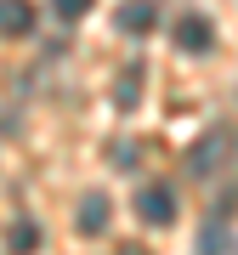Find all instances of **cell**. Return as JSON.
Wrapping results in <instances>:
<instances>
[{
	"label": "cell",
	"mask_w": 238,
	"mask_h": 255,
	"mask_svg": "<svg viewBox=\"0 0 238 255\" xmlns=\"http://www.w3.org/2000/svg\"><path fill=\"white\" fill-rule=\"evenodd\" d=\"M136 216L147 221V227H170V221H176V193L159 187V182L142 187V193H136Z\"/></svg>",
	"instance_id": "cell-1"
},
{
	"label": "cell",
	"mask_w": 238,
	"mask_h": 255,
	"mask_svg": "<svg viewBox=\"0 0 238 255\" xmlns=\"http://www.w3.org/2000/svg\"><path fill=\"white\" fill-rule=\"evenodd\" d=\"M176 46H182L187 57H204V51L216 46V23H210V17H199V11H187V17L176 23Z\"/></svg>",
	"instance_id": "cell-2"
},
{
	"label": "cell",
	"mask_w": 238,
	"mask_h": 255,
	"mask_svg": "<svg viewBox=\"0 0 238 255\" xmlns=\"http://www.w3.org/2000/svg\"><path fill=\"white\" fill-rule=\"evenodd\" d=\"M227 147H233V136H227V130H210V136L193 147V159H187V164H193V176H210L216 164L227 159Z\"/></svg>",
	"instance_id": "cell-3"
},
{
	"label": "cell",
	"mask_w": 238,
	"mask_h": 255,
	"mask_svg": "<svg viewBox=\"0 0 238 255\" xmlns=\"http://www.w3.org/2000/svg\"><path fill=\"white\" fill-rule=\"evenodd\" d=\"M108 221H114L108 193H85V199H80V233H85V238H97V233H108Z\"/></svg>",
	"instance_id": "cell-4"
},
{
	"label": "cell",
	"mask_w": 238,
	"mask_h": 255,
	"mask_svg": "<svg viewBox=\"0 0 238 255\" xmlns=\"http://www.w3.org/2000/svg\"><path fill=\"white\" fill-rule=\"evenodd\" d=\"M153 23H159L153 0H125V6H119V28H125V34H153Z\"/></svg>",
	"instance_id": "cell-5"
},
{
	"label": "cell",
	"mask_w": 238,
	"mask_h": 255,
	"mask_svg": "<svg viewBox=\"0 0 238 255\" xmlns=\"http://www.w3.org/2000/svg\"><path fill=\"white\" fill-rule=\"evenodd\" d=\"M28 28H34V6H28V0H0V34L23 40Z\"/></svg>",
	"instance_id": "cell-6"
},
{
	"label": "cell",
	"mask_w": 238,
	"mask_h": 255,
	"mask_svg": "<svg viewBox=\"0 0 238 255\" xmlns=\"http://www.w3.org/2000/svg\"><path fill=\"white\" fill-rule=\"evenodd\" d=\"M6 250H11V255H34V250H40V227H34V221H11Z\"/></svg>",
	"instance_id": "cell-7"
},
{
	"label": "cell",
	"mask_w": 238,
	"mask_h": 255,
	"mask_svg": "<svg viewBox=\"0 0 238 255\" xmlns=\"http://www.w3.org/2000/svg\"><path fill=\"white\" fill-rule=\"evenodd\" d=\"M136 97H142V68L130 63L125 74H119V85H114V102L119 108H136Z\"/></svg>",
	"instance_id": "cell-8"
},
{
	"label": "cell",
	"mask_w": 238,
	"mask_h": 255,
	"mask_svg": "<svg viewBox=\"0 0 238 255\" xmlns=\"http://www.w3.org/2000/svg\"><path fill=\"white\" fill-rule=\"evenodd\" d=\"M199 255H227V227H204V238H199Z\"/></svg>",
	"instance_id": "cell-9"
},
{
	"label": "cell",
	"mask_w": 238,
	"mask_h": 255,
	"mask_svg": "<svg viewBox=\"0 0 238 255\" xmlns=\"http://www.w3.org/2000/svg\"><path fill=\"white\" fill-rule=\"evenodd\" d=\"M51 11H57L63 23H80L85 11H91V0H51Z\"/></svg>",
	"instance_id": "cell-10"
}]
</instances>
